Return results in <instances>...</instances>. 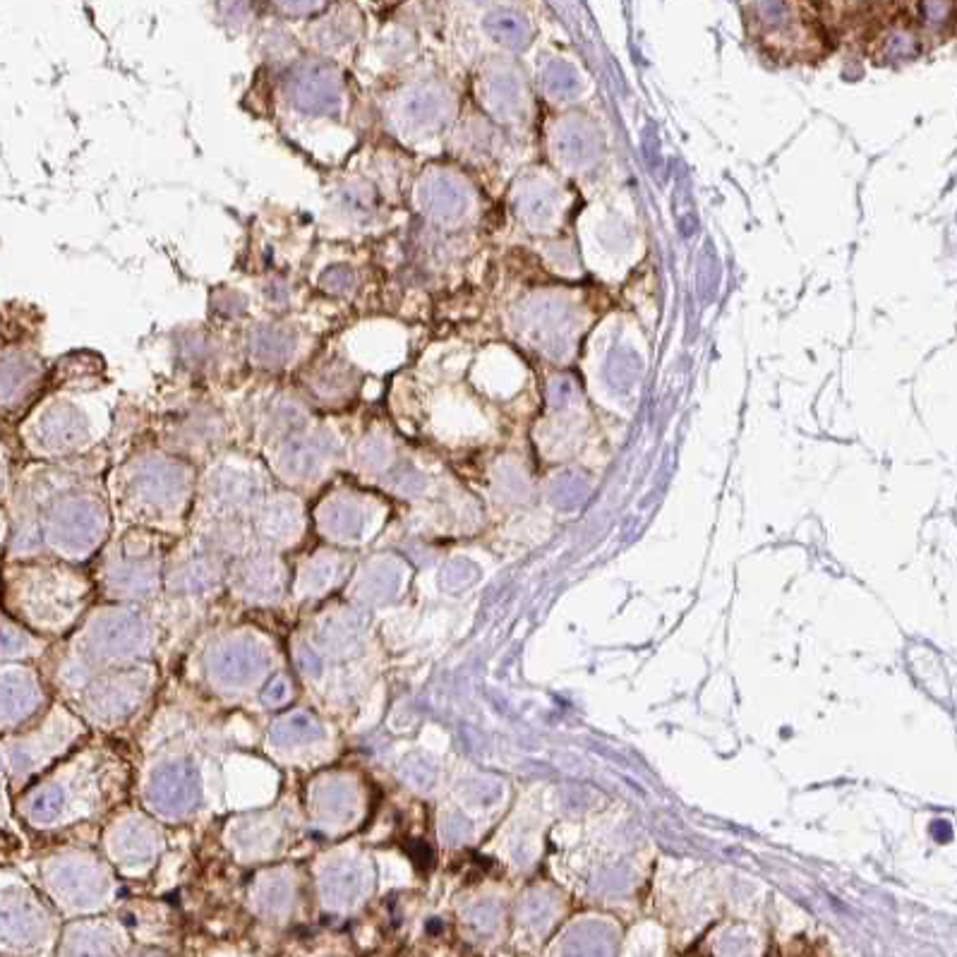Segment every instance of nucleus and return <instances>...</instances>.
I'll use <instances>...</instances> for the list:
<instances>
[{
    "label": "nucleus",
    "instance_id": "obj_29",
    "mask_svg": "<svg viewBox=\"0 0 957 957\" xmlns=\"http://www.w3.org/2000/svg\"><path fill=\"white\" fill-rule=\"evenodd\" d=\"M286 696H288V684L284 677H274L267 689L262 691V701L269 703V706H279Z\"/></svg>",
    "mask_w": 957,
    "mask_h": 957
},
{
    "label": "nucleus",
    "instance_id": "obj_6",
    "mask_svg": "<svg viewBox=\"0 0 957 957\" xmlns=\"http://www.w3.org/2000/svg\"><path fill=\"white\" fill-rule=\"evenodd\" d=\"M444 116V96L435 84H403L387 94L382 104L384 128L399 137H418L430 132Z\"/></svg>",
    "mask_w": 957,
    "mask_h": 957
},
{
    "label": "nucleus",
    "instance_id": "obj_7",
    "mask_svg": "<svg viewBox=\"0 0 957 957\" xmlns=\"http://www.w3.org/2000/svg\"><path fill=\"white\" fill-rule=\"evenodd\" d=\"M46 379V363L32 346H0V406L10 408L32 399Z\"/></svg>",
    "mask_w": 957,
    "mask_h": 957
},
{
    "label": "nucleus",
    "instance_id": "obj_10",
    "mask_svg": "<svg viewBox=\"0 0 957 957\" xmlns=\"http://www.w3.org/2000/svg\"><path fill=\"white\" fill-rule=\"evenodd\" d=\"M190 471L183 461L168 456H149L135 463L130 483L144 499L154 504L176 502L188 487Z\"/></svg>",
    "mask_w": 957,
    "mask_h": 957
},
{
    "label": "nucleus",
    "instance_id": "obj_2",
    "mask_svg": "<svg viewBox=\"0 0 957 957\" xmlns=\"http://www.w3.org/2000/svg\"><path fill=\"white\" fill-rule=\"evenodd\" d=\"M312 336L286 315L248 319L240 329V360L262 375H284L310 358Z\"/></svg>",
    "mask_w": 957,
    "mask_h": 957
},
{
    "label": "nucleus",
    "instance_id": "obj_3",
    "mask_svg": "<svg viewBox=\"0 0 957 957\" xmlns=\"http://www.w3.org/2000/svg\"><path fill=\"white\" fill-rule=\"evenodd\" d=\"M94 432L92 411L70 394H58L41 403L32 420V437L44 451L65 454L89 444Z\"/></svg>",
    "mask_w": 957,
    "mask_h": 957
},
{
    "label": "nucleus",
    "instance_id": "obj_8",
    "mask_svg": "<svg viewBox=\"0 0 957 957\" xmlns=\"http://www.w3.org/2000/svg\"><path fill=\"white\" fill-rule=\"evenodd\" d=\"M334 456V437L324 430H298L286 435L276 449V463L286 478L308 480Z\"/></svg>",
    "mask_w": 957,
    "mask_h": 957
},
{
    "label": "nucleus",
    "instance_id": "obj_1",
    "mask_svg": "<svg viewBox=\"0 0 957 957\" xmlns=\"http://www.w3.org/2000/svg\"><path fill=\"white\" fill-rule=\"evenodd\" d=\"M274 99L281 113L296 123L339 125L353 108V87L341 63L310 53L281 65Z\"/></svg>",
    "mask_w": 957,
    "mask_h": 957
},
{
    "label": "nucleus",
    "instance_id": "obj_22",
    "mask_svg": "<svg viewBox=\"0 0 957 957\" xmlns=\"http://www.w3.org/2000/svg\"><path fill=\"white\" fill-rule=\"evenodd\" d=\"M39 917L29 905L0 907V938L5 943H29L39 934Z\"/></svg>",
    "mask_w": 957,
    "mask_h": 957
},
{
    "label": "nucleus",
    "instance_id": "obj_30",
    "mask_svg": "<svg viewBox=\"0 0 957 957\" xmlns=\"http://www.w3.org/2000/svg\"><path fill=\"white\" fill-rule=\"evenodd\" d=\"M24 646H27V641H24L22 634H17V631L12 629H0V648L8 650V653H17V650H22Z\"/></svg>",
    "mask_w": 957,
    "mask_h": 957
},
{
    "label": "nucleus",
    "instance_id": "obj_20",
    "mask_svg": "<svg viewBox=\"0 0 957 957\" xmlns=\"http://www.w3.org/2000/svg\"><path fill=\"white\" fill-rule=\"evenodd\" d=\"M322 523L329 533L341 538H355L365 528V507L355 497H336L327 502Z\"/></svg>",
    "mask_w": 957,
    "mask_h": 957
},
{
    "label": "nucleus",
    "instance_id": "obj_18",
    "mask_svg": "<svg viewBox=\"0 0 957 957\" xmlns=\"http://www.w3.org/2000/svg\"><path fill=\"white\" fill-rule=\"evenodd\" d=\"M365 888V866L360 864H339L329 869V874L324 876V895H327L331 905H353L358 898H363Z\"/></svg>",
    "mask_w": 957,
    "mask_h": 957
},
{
    "label": "nucleus",
    "instance_id": "obj_11",
    "mask_svg": "<svg viewBox=\"0 0 957 957\" xmlns=\"http://www.w3.org/2000/svg\"><path fill=\"white\" fill-rule=\"evenodd\" d=\"M104 516L92 499H68L53 511L51 531L65 550H84L96 540Z\"/></svg>",
    "mask_w": 957,
    "mask_h": 957
},
{
    "label": "nucleus",
    "instance_id": "obj_14",
    "mask_svg": "<svg viewBox=\"0 0 957 957\" xmlns=\"http://www.w3.org/2000/svg\"><path fill=\"white\" fill-rule=\"evenodd\" d=\"M262 665V650L250 641H231L212 655V672L216 674L219 682L228 686L250 682V679L262 670Z\"/></svg>",
    "mask_w": 957,
    "mask_h": 957
},
{
    "label": "nucleus",
    "instance_id": "obj_28",
    "mask_svg": "<svg viewBox=\"0 0 957 957\" xmlns=\"http://www.w3.org/2000/svg\"><path fill=\"white\" fill-rule=\"evenodd\" d=\"M322 3L324 0H276V5H279L286 15H293V17L310 15V12H315Z\"/></svg>",
    "mask_w": 957,
    "mask_h": 957
},
{
    "label": "nucleus",
    "instance_id": "obj_5",
    "mask_svg": "<svg viewBox=\"0 0 957 957\" xmlns=\"http://www.w3.org/2000/svg\"><path fill=\"white\" fill-rule=\"evenodd\" d=\"M327 207L336 224L351 231H365L382 221L387 197L375 176L365 171H348L331 185Z\"/></svg>",
    "mask_w": 957,
    "mask_h": 957
},
{
    "label": "nucleus",
    "instance_id": "obj_25",
    "mask_svg": "<svg viewBox=\"0 0 957 957\" xmlns=\"http://www.w3.org/2000/svg\"><path fill=\"white\" fill-rule=\"evenodd\" d=\"M296 288H293L291 281L286 276H269L262 286V298L264 305L274 312V315H286V312L293 310L296 305Z\"/></svg>",
    "mask_w": 957,
    "mask_h": 957
},
{
    "label": "nucleus",
    "instance_id": "obj_13",
    "mask_svg": "<svg viewBox=\"0 0 957 957\" xmlns=\"http://www.w3.org/2000/svg\"><path fill=\"white\" fill-rule=\"evenodd\" d=\"M310 48L315 56L329 58L339 63L346 56H351L353 48L360 41V24L353 15H336L324 17L315 27L310 29Z\"/></svg>",
    "mask_w": 957,
    "mask_h": 957
},
{
    "label": "nucleus",
    "instance_id": "obj_24",
    "mask_svg": "<svg viewBox=\"0 0 957 957\" xmlns=\"http://www.w3.org/2000/svg\"><path fill=\"white\" fill-rule=\"evenodd\" d=\"M118 852L123 854V859H128V862L132 864L149 862L154 854L152 830L144 828L142 823H130V826H125L118 838Z\"/></svg>",
    "mask_w": 957,
    "mask_h": 957
},
{
    "label": "nucleus",
    "instance_id": "obj_15",
    "mask_svg": "<svg viewBox=\"0 0 957 957\" xmlns=\"http://www.w3.org/2000/svg\"><path fill=\"white\" fill-rule=\"evenodd\" d=\"M39 701V691L32 677L22 672L0 674V722L22 720L32 713Z\"/></svg>",
    "mask_w": 957,
    "mask_h": 957
},
{
    "label": "nucleus",
    "instance_id": "obj_9",
    "mask_svg": "<svg viewBox=\"0 0 957 957\" xmlns=\"http://www.w3.org/2000/svg\"><path fill=\"white\" fill-rule=\"evenodd\" d=\"M149 799L168 816H180L200 802V775L185 761H171L152 775Z\"/></svg>",
    "mask_w": 957,
    "mask_h": 957
},
{
    "label": "nucleus",
    "instance_id": "obj_4",
    "mask_svg": "<svg viewBox=\"0 0 957 957\" xmlns=\"http://www.w3.org/2000/svg\"><path fill=\"white\" fill-rule=\"evenodd\" d=\"M363 372L358 363L341 351L310 355L298 370V387L305 399L322 406H346L358 396Z\"/></svg>",
    "mask_w": 957,
    "mask_h": 957
},
{
    "label": "nucleus",
    "instance_id": "obj_23",
    "mask_svg": "<svg viewBox=\"0 0 957 957\" xmlns=\"http://www.w3.org/2000/svg\"><path fill=\"white\" fill-rule=\"evenodd\" d=\"M272 737L276 744L300 746V744L315 742V739L322 737V727H319V722L312 718L310 713H305V710H296V713H288L281 720H276Z\"/></svg>",
    "mask_w": 957,
    "mask_h": 957
},
{
    "label": "nucleus",
    "instance_id": "obj_21",
    "mask_svg": "<svg viewBox=\"0 0 957 957\" xmlns=\"http://www.w3.org/2000/svg\"><path fill=\"white\" fill-rule=\"evenodd\" d=\"M209 317H212V324L216 327H228V324H240L248 322L250 317V298L245 296L240 288L233 286H219L214 288L212 296H209Z\"/></svg>",
    "mask_w": 957,
    "mask_h": 957
},
{
    "label": "nucleus",
    "instance_id": "obj_16",
    "mask_svg": "<svg viewBox=\"0 0 957 957\" xmlns=\"http://www.w3.org/2000/svg\"><path fill=\"white\" fill-rule=\"evenodd\" d=\"M94 638L104 653L125 655L137 650L147 641V629H144V624L137 617H111L104 619V622L96 627Z\"/></svg>",
    "mask_w": 957,
    "mask_h": 957
},
{
    "label": "nucleus",
    "instance_id": "obj_27",
    "mask_svg": "<svg viewBox=\"0 0 957 957\" xmlns=\"http://www.w3.org/2000/svg\"><path fill=\"white\" fill-rule=\"evenodd\" d=\"M65 804V794L58 787H44L32 797L29 802V816L34 818L36 823H51L56 821L60 811H63Z\"/></svg>",
    "mask_w": 957,
    "mask_h": 957
},
{
    "label": "nucleus",
    "instance_id": "obj_17",
    "mask_svg": "<svg viewBox=\"0 0 957 957\" xmlns=\"http://www.w3.org/2000/svg\"><path fill=\"white\" fill-rule=\"evenodd\" d=\"M363 272L346 260L324 264L315 276V286L322 296L331 300H353L363 291Z\"/></svg>",
    "mask_w": 957,
    "mask_h": 957
},
{
    "label": "nucleus",
    "instance_id": "obj_26",
    "mask_svg": "<svg viewBox=\"0 0 957 957\" xmlns=\"http://www.w3.org/2000/svg\"><path fill=\"white\" fill-rule=\"evenodd\" d=\"M317 809L331 821H341L353 811V792L343 785H329L317 799Z\"/></svg>",
    "mask_w": 957,
    "mask_h": 957
},
{
    "label": "nucleus",
    "instance_id": "obj_19",
    "mask_svg": "<svg viewBox=\"0 0 957 957\" xmlns=\"http://www.w3.org/2000/svg\"><path fill=\"white\" fill-rule=\"evenodd\" d=\"M53 886L72 902H89L101 893V878L87 864H63L53 874Z\"/></svg>",
    "mask_w": 957,
    "mask_h": 957
},
{
    "label": "nucleus",
    "instance_id": "obj_12",
    "mask_svg": "<svg viewBox=\"0 0 957 957\" xmlns=\"http://www.w3.org/2000/svg\"><path fill=\"white\" fill-rule=\"evenodd\" d=\"M173 358L188 372H212L214 367L224 365L226 343L221 334L212 327L183 329L173 339Z\"/></svg>",
    "mask_w": 957,
    "mask_h": 957
}]
</instances>
